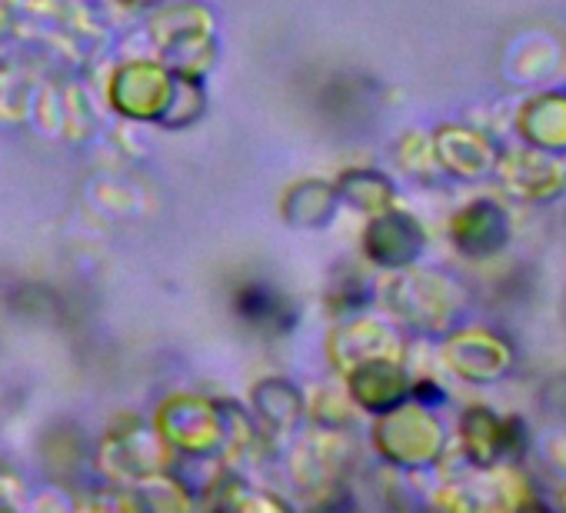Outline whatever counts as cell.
Instances as JSON below:
<instances>
[{"instance_id":"1","label":"cell","mask_w":566,"mask_h":513,"mask_svg":"<svg viewBox=\"0 0 566 513\" xmlns=\"http://www.w3.org/2000/svg\"><path fill=\"white\" fill-rule=\"evenodd\" d=\"M291 200H297V203H301L297 210H287L291 223H327L334 197H331V190H327L324 184L317 187V197H314V200L307 197V184L294 187V190H291Z\"/></svg>"}]
</instances>
